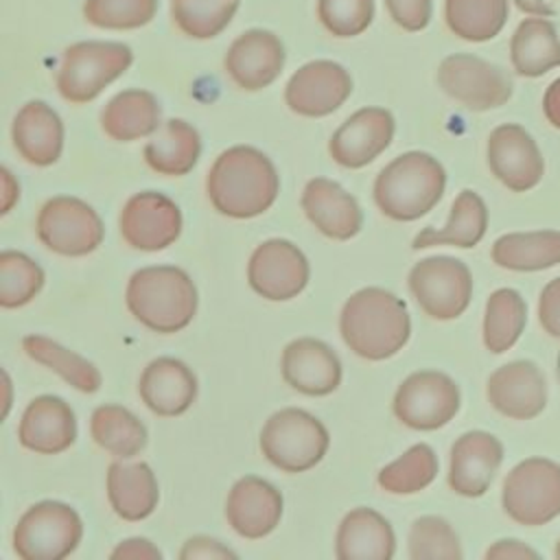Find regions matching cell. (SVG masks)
Segmentation results:
<instances>
[{"label":"cell","instance_id":"6da1fadb","mask_svg":"<svg viewBox=\"0 0 560 560\" xmlns=\"http://www.w3.org/2000/svg\"><path fill=\"white\" fill-rule=\"evenodd\" d=\"M206 190L217 212L232 219H252L271 208L280 179L262 151L238 144L214 160Z\"/></svg>","mask_w":560,"mask_h":560},{"label":"cell","instance_id":"7a4b0ae2","mask_svg":"<svg viewBox=\"0 0 560 560\" xmlns=\"http://www.w3.org/2000/svg\"><path fill=\"white\" fill-rule=\"evenodd\" d=\"M339 330L354 354L383 361L402 350L411 332V319L398 295L381 287H365L343 304Z\"/></svg>","mask_w":560,"mask_h":560},{"label":"cell","instance_id":"3957f363","mask_svg":"<svg viewBox=\"0 0 560 560\" xmlns=\"http://www.w3.org/2000/svg\"><path fill=\"white\" fill-rule=\"evenodd\" d=\"M129 313L153 332L186 328L197 311V289L190 276L171 265L138 269L125 291Z\"/></svg>","mask_w":560,"mask_h":560},{"label":"cell","instance_id":"277c9868","mask_svg":"<svg viewBox=\"0 0 560 560\" xmlns=\"http://www.w3.org/2000/svg\"><path fill=\"white\" fill-rule=\"evenodd\" d=\"M446 186L442 164L422 151H409L392 160L374 182V201L394 221H413L427 214Z\"/></svg>","mask_w":560,"mask_h":560},{"label":"cell","instance_id":"5b68a950","mask_svg":"<svg viewBox=\"0 0 560 560\" xmlns=\"http://www.w3.org/2000/svg\"><path fill=\"white\" fill-rule=\"evenodd\" d=\"M330 435L322 420L295 407L269 416L260 431L262 455L284 472H304L322 462Z\"/></svg>","mask_w":560,"mask_h":560},{"label":"cell","instance_id":"8992f818","mask_svg":"<svg viewBox=\"0 0 560 560\" xmlns=\"http://www.w3.org/2000/svg\"><path fill=\"white\" fill-rule=\"evenodd\" d=\"M133 61L129 46L118 42H77L61 55L57 90L70 103L96 98Z\"/></svg>","mask_w":560,"mask_h":560},{"label":"cell","instance_id":"52a82bcc","mask_svg":"<svg viewBox=\"0 0 560 560\" xmlns=\"http://www.w3.org/2000/svg\"><path fill=\"white\" fill-rule=\"evenodd\" d=\"M83 536L79 514L59 501L31 505L13 529V551L22 560H61L70 556Z\"/></svg>","mask_w":560,"mask_h":560},{"label":"cell","instance_id":"ba28073f","mask_svg":"<svg viewBox=\"0 0 560 560\" xmlns=\"http://www.w3.org/2000/svg\"><path fill=\"white\" fill-rule=\"evenodd\" d=\"M503 510L521 525H545L560 514V466L545 457L516 464L503 481Z\"/></svg>","mask_w":560,"mask_h":560},{"label":"cell","instance_id":"9c48e42d","mask_svg":"<svg viewBox=\"0 0 560 560\" xmlns=\"http://www.w3.org/2000/svg\"><path fill=\"white\" fill-rule=\"evenodd\" d=\"M409 289L429 317L455 319L470 304L472 276L453 256H431L411 267Z\"/></svg>","mask_w":560,"mask_h":560},{"label":"cell","instance_id":"30bf717a","mask_svg":"<svg viewBox=\"0 0 560 560\" xmlns=\"http://www.w3.org/2000/svg\"><path fill=\"white\" fill-rule=\"evenodd\" d=\"M37 236L55 254L85 256L103 243V221L77 197H52L37 214Z\"/></svg>","mask_w":560,"mask_h":560},{"label":"cell","instance_id":"8fae6325","mask_svg":"<svg viewBox=\"0 0 560 560\" xmlns=\"http://www.w3.org/2000/svg\"><path fill=\"white\" fill-rule=\"evenodd\" d=\"M459 389L455 381L435 370L409 374L394 396L396 418L416 431H433L455 418Z\"/></svg>","mask_w":560,"mask_h":560},{"label":"cell","instance_id":"7c38bea8","mask_svg":"<svg viewBox=\"0 0 560 560\" xmlns=\"http://www.w3.org/2000/svg\"><path fill=\"white\" fill-rule=\"evenodd\" d=\"M440 88L472 112L501 107L512 96L510 77L494 63L468 52L448 55L438 68Z\"/></svg>","mask_w":560,"mask_h":560},{"label":"cell","instance_id":"4fadbf2b","mask_svg":"<svg viewBox=\"0 0 560 560\" xmlns=\"http://www.w3.org/2000/svg\"><path fill=\"white\" fill-rule=\"evenodd\" d=\"M308 260L298 245L284 238L260 243L247 265L249 287L267 300H291L308 282Z\"/></svg>","mask_w":560,"mask_h":560},{"label":"cell","instance_id":"5bb4252c","mask_svg":"<svg viewBox=\"0 0 560 560\" xmlns=\"http://www.w3.org/2000/svg\"><path fill=\"white\" fill-rule=\"evenodd\" d=\"M350 92L352 79L348 70L337 61L317 59L304 63L291 74L284 88V101L291 112L319 118L339 109Z\"/></svg>","mask_w":560,"mask_h":560},{"label":"cell","instance_id":"9a60e30c","mask_svg":"<svg viewBox=\"0 0 560 560\" xmlns=\"http://www.w3.org/2000/svg\"><path fill=\"white\" fill-rule=\"evenodd\" d=\"M179 232L182 212L177 203L162 192H136L120 212V234L133 249H166L177 241Z\"/></svg>","mask_w":560,"mask_h":560},{"label":"cell","instance_id":"2e32d148","mask_svg":"<svg viewBox=\"0 0 560 560\" xmlns=\"http://www.w3.org/2000/svg\"><path fill=\"white\" fill-rule=\"evenodd\" d=\"M488 164L499 182L514 192L534 188L545 171L542 155L521 125H501L488 138Z\"/></svg>","mask_w":560,"mask_h":560},{"label":"cell","instance_id":"e0dca14e","mask_svg":"<svg viewBox=\"0 0 560 560\" xmlns=\"http://www.w3.org/2000/svg\"><path fill=\"white\" fill-rule=\"evenodd\" d=\"M394 138V116L383 107L354 112L330 138V158L346 168H361L376 160Z\"/></svg>","mask_w":560,"mask_h":560},{"label":"cell","instance_id":"ac0fdd59","mask_svg":"<svg viewBox=\"0 0 560 560\" xmlns=\"http://www.w3.org/2000/svg\"><path fill=\"white\" fill-rule=\"evenodd\" d=\"M223 66L238 88L256 92L271 85L282 72L284 46L271 31L252 28L232 42Z\"/></svg>","mask_w":560,"mask_h":560},{"label":"cell","instance_id":"d6986e66","mask_svg":"<svg viewBox=\"0 0 560 560\" xmlns=\"http://www.w3.org/2000/svg\"><path fill=\"white\" fill-rule=\"evenodd\" d=\"M282 378L306 396H328L341 383V361L335 350L313 337L291 341L282 350Z\"/></svg>","mask_w":560,"mask_h":560},{"label":"cell","instance_id":"ffe728a7","mask_svg":"<svg viewBox=\"0 0 560 560\" xmlns=\"http://www.w3.org/2000/svg\"><path fill=\"white\" fill-rule=\"evenodd\" d=\"M282 516V494L269 481L247 475L241 477L225 501V518L243 538H262L276 529Z\"/></svg>","mask_w":560,"mask_h":560},{"label":"cell","instance_id":"44dd1931","mask_svg":"<svg viewBox=\"0 0 560 560\" xmlns=\"http://www.w3.org/2000/svg\"><path fill=\"white\" fill-rule=\"evenodd\" d=\"M490 405L514 420H527L542 411L547 385L540 368L532 361H512L494 370L488 378Z\"/></svg>","mask_w":560,"mask_h":560},{"label":"cell","instance_id":"7402d4cb","mask_svg":"<svg viewBox=\"0 0 560 560\" xmlns=\"http://www.w3.org/2000/svg\"><path fill=\"white\" fill-rule=\"evenodd\" d=\"M503 459L501 442L486 431H468L451 448L448 486L462 497H481Z\"/></svg>","mask_w":560,"mask_h":560},{"label":"cell","instance_id":"603a6c76","mask_svg":"<svg viewBox=\"0 0 560 560\" xmlns=\"http://www.w3.org/2000/svg\"><path fill=\"white\" fill-rule=\"evenodd\" d=\"M20 444L42 455L70 448L77 440V420L70 405L52 394L33 398L20 420Z\"/></svg>","mask_w":560,"mask_h":560},{"label":"cell","instance_id":"cb8c5ba5","mask_svg":"<svg viewBox=\"0 0 560 560\" xmlns=\"http://www.w3.org/2000/svg\"><path fill=\"white\" fill-rule=\"evenodd\" d=\"M302 210L322 234L335 241L352 238L363 225L357 199L326 177H315L304 186Z\"/></svg>","mask_w":560,"mask_h":560},{"label":"cell","instance_id":"d4e9b609","mask_svg":"<svg viewBox=\"0 0 560 560\" xmlns=\"http://www.w3.org/2000/svg\"><path fill=\"white\" fill-rule=\"evenodd\" d=\"M142 402L158 416H179L197 398V378L192 370L173 357L153 359L138 383Z\"/></svg>","mask_w":560,"mask_h":560},{"label":"cell","instance_id":"484cf974","mask_svg":"<svg viewBox=\"0 0 560 560\" xmlns=\"http://www.w3.org/2000/svg\"><path fill=\"white\" fill-rule=\"evenodd\" d=\"M18 153L35 166H50L63 149V122L57 112L44 101H28L11 127Z\"/></svg>","mask_w":560,"mask_h":560},{"label":"cell","instance_id":"4316f807","mask_svg":"<svg viewBox=\"0 0 560 560\" xmlns=\"http://www.w3.org/2000/svg\"><path fill=\"white\" fill-rule=\"evenodd\" d=\"M396 538L389 521L370 508L348 512L337 529L335 556L339 560H389Z\"/></svg>","mask_w":560,"mask_h":560},{"label":"cell","instance_id":"83f0119b","mask_svg":"<svg viewBox=\"0 0 560 560\" xmlns=\"http://www.w3.org/2000/svg\"><path fill=\"white\" fill-rule=\"evenodd\" d=\"M107 499L125 521L147 518L160 499L158 479L149 464L114 462L107 468Z\"/></svg>","mask_w":560,"mask_h":560},{"label":"cell","instance_id":"f1b7e54d","mask_svg":"<svg viewBox=\"0 0 560 560\" xmlns=\"http://www.w3.org/2000/svg\"><path fill=\"white\" fill-rule=\"evenodd\" d=\"M103 131L118 142L147 138L160 129L158 98L147 90L118 92L101 114Z\"/></svg>","mask_w":560,"mask_h":560},{"label":"cell","instance_id":"f546056e","mask_svg":"<svg viewBox=\"0 0 560 560\" xmlns=\"http://www.w3.org/2000/svg\"><path fill=\"white\" fill-rule=\"evenodd\" d=\"M488 228V210L483 199L475 190H462L453 206L451 217L444 228H424L416 234L411 247L424 249L433 245H455V247H475Z\"/></svg>","mask_w":560,"mask_h":560},{"label":"cell","instance_id":"4dcf8cb0","mask_svg":"<svg viewBox=\"0 0 560 560\" xmlns=\"http://www.w3.org/2000/svg\"><path fill=\"white\" fill-rule=\"evenodd\" d=\"M201 153V140L192 125L179 118L166 120L158 133L144 144L147 164L168 177H179L192 171Z\"/></svg>","mask_w":560,"mask_h":560},{"label":"cell","instance_id":"1f68e13d","mask_svg":"<svg viewBox=\"0 0 560 560\" xmlns=\"http://www.w3.org/2000/svg\"><path fill=\"white\" fill-rule=\"evenodd\" d=\"M510 59L521 77H540L560 66V39L549 20L525 18L510 42Z\"/></svg>","mask_w":560,"mask_h":560},{"label":"cell","instance_id":"d6a6232c","mask_svg":"<svg viewBox=\"0 0 560 560\" xmlns=\"http://www.w3.org/2000/svg\"><path fill=\"white\" fill-rule=\"evenodd\" d=\"M492 260L512 271H538L560 262V232H516L492 243Z\"/></svg>","mask_w":560,"mask_h":560},{"label":"cell","instance_id":"836d02e7","mask_svg":"<svg viewBox=\"0 0 560 560\" xmlns=\"http://www.w3.org/2000/svg\"><path fill=\"white\" fill-rule=\"evenodd\" d=\"M94 442L114 457L129 459L138 455L147 444L144 424L120 405H101L90 420Z\"/></svg>","mask_w":560,"mask_h":560},{"label":"cell","instance_id":"e575fe53","mask_svg":"<svg viewBox=\"0 0 560 560\" xmlns=\"http://www.w3.org/2000/svg\"><path fill=\"white\" fill-rule=\"evenodd\" d=\"M22 348L33 361L57 372L74 389L85 392V394L98 392L101 372L94 368V363H90L81 354L63 348L61 343H57L48 337H42V335H26L22 339Z\"/></svg>","mask_w":560,"mask_h":560},{"label":"cell","instance_id":"d590c367","mask_svg":"<svg viewBox=\"0 0 560 560\" xmlns=\"http://www.w3.org/2000/svg\"><path fill=\"white\" fill-rule=\"evenodd\" d=\"M444 20L453 35L466 42H486L503 28L508 0H446Z\"/></svg>","mask_w":560,"mask_h":560},{"label":"cell","instance_id":"8d00e7d4","mask_svg":"<svg viewBox=\"0 0 560 560\" xmlns=\"http://www.w3.org/2000/svg\"><path fill=\"white\" fill-rule=\"evenodd\" d=\"M527 319V306L514 289H497L486 304L483 343L490 352L510 350L521 337Z\"/></svg>","mask_w":560,"mask_h":560},{"label":"cell","instance_id":"74e56055","mask_svg":"<svg viewBox=\"0 0 560 560\" xmlns=\"http://www.w3.org/2000/svg\"><path fill=\"white\" fill-rule=\"evenodd\" d=\"M438 475V457L429 444H413L378 472V486L392 494H413Z\"/></svg>","mask_w":560,"mask_h":560},{"label":"cell","instance_id":"f35d334b","mask_svg":"<svg viewBox=\"0 0 560 560\" xmlns=\"http://www.w3.org/2000/svg\"><path fill=\"white\" fill-rule=\"evenodd\" d=\"M241 0H171L175 26L192 39H210L232 22Z\"/></svg>","mask_w":560,"mask_h":560},{"label":"cell","instance_id":"ab89813d","mask_svg":"<svg viewBox=\"0 0 560 560\" xmlns=\"http://www.w3.org/2000/svg\"><path fill=\"white\" fill-rule=\"evenodd\" d=\"M42 287L44 271L33 258L13 249L0 254V304L4 308L28 304Z\"/></svg>","mask_w":560,"mask_h":560},{"label":"cell","instance_id":"60d3db41","mask_svg":"<svg viewBox=\"0 0 560 560\" xmlns=\"http://www.w3.org/2000/svg\"><path fill=\"white\" fill-rule=\"evenodd\" d=\"M158 0H85L83 18L105 31H133L153 20Z\"/></svg>","mask_w":560,"mask_h":560},{"label":"cell","instance_id":"b9f144b4","mask_svg":"<svg viewBox=\"0 0 560 560\" xmlns=\"http://www.w3.org/2000/svg\"><path fill=\"white\" fill-rule=\"evenodd\" d=\"M411 560H459L462 547L453 527L440 516H420L409 529Z\"/></svg>","mask_w":560,"mask_h":560},{"label":"cell","instance_id":"7bdbcfd3","mask_svg":"<svg viewBox=\"0 0 560 560\" xmlns=\"http://www.w3.org/2000/svg\"><path fill=\"white\" fill-rule=\"evenodd\" d=\"M317 18L335 37H354L372 24L374 0H319Z\"/></svg>","mask_w":560,"mask_h":560},{"label":"cell","instance_id":"ee69618b","mask_svg":"<svg viewBox=\"0 0 560 560\" xmlns=\"http://www.w3.org/2000/svg\"><path fill=\"white\" fill-rule=\"evenodd\" d=\"M431 0H385L392 20L405 31H422L431 20Z\"/></svg>","mask_w":560,"mask_h":560},{"label":"cell","instance_id":"f6af8a7d","mask_svg":"<svg viewBox=\"0 0 560 560\" xmlns=\"http://www.w3.org/2000/svg\"><path fill=\"white\" fill-rule=\"evenodd\" d=\"M538 317L542 328L556 339H560V278L551 280L542 289L538 302Z\"/></svg>","mask_w":560,"mask_h":560},{"label":"cell","instance_id":"bcb514c9","mask_svg":"<svg viewBox=\"0 0 560 560\" xmlns=\"http://www.w3.org/2000/svg\"><path fill=\"white\" fill-rule=\"evenodd\" d=\"M182 560H192V558H236V553L228 547H223L219 540L208 538V536H195L188 538L186 545L179 551Z\"/></svg>","mask_w":560,"mask_h":560},{"label":"cell","instance_id":"7dc6e473","mask_svg":"<svg viewBox=\"0 0 560 560\" xmlns=\"http://www.w3.org/2000/svg\"><path fill=\"white\" fill-rule=\"evenodd\" d=\"M486 558L488 560H536L540 556L521 540H499L486 551Z\"/></svg>","mask_w":560,"mask_h":560},{"label":"cell","instance_id":"c3c4849f","mask_svg":"<svg viewBox=\"0 0 560 560\" xmlns=\"http://www.w3.org/2000/svg\"><path fill=\"white\" fill-rule=\"evenodd\" d=\"M112 558H133V560H160L162 553L147 538H129L120 542L112 553Z\"/></svg>","mask_w":560,"mask_h":560},{"label":"cell","instance_id":"681fc988","mask_svg":"<svg viewBox=\"0 0 560 560\" xmlns=\"http://www.w3.org/2000/svg\"><path fill=\"white\" fill-rule=\"evenodd\" d=\"M542 109H545V116L547 120L560 129V79H556L547 92H545V98H542Z\"/></svg>","mask_w":560,"mask_h":560},{"label":"cell","instance_id":"f907efd6","mask_svg":"<svg viewBox=\"0 0 560 560\" xmlns=\"http://www.w3.org/2000/svg\"><path fill=\"white\" fill-rule=\"evenodd\" d=\"M2 179H4V206H2V212H9L20 192H18V184L13 182L9 168H2Z\"/></svg>","mask_w":560,"mask_h":560},{"label":"cell","instance_id":"816d5d0a","mask_svg":"<svg viewBox=\"0 0 560 560\" xmlns=\"http://www.w3.org/2000/svg\"><path fill=\"white\" fill-rule=\"evenodd\" d=\"M556 374H558V381H560V357H558V368H556Z\"/></svg>","mask_w":560,"mask_h":560},{"label":"cell","instance_id":"f5cc1de1","mask_svg":"<svg viewBox=\"0 0 560 560\" xmlns=\"http://www.w3.org/2000/svg\"><path fill=\"white\" fill-rule=\"evenodd\" d=\"M556 556H558V560H560V542H558V547H556Z\"/></svg>","mask_w":560,"mask_h":560}]
</instances>
